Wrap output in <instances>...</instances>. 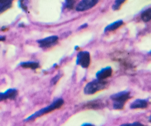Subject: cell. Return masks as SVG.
I'll list each match as a JSON object with an SVG mask.
<instances>
[{
  "mask_svg": "<svg viewBox=\"0 0 151 126\" xmlns=\"http://www.w3.org/2000/svg\"><path fill=\"white\" fill-rule=\"evenodd\" d=\"M63 104H64V100H63V99H57V100H55L51 105L48 106V107H45V108H43V109L36 112L34 114H33L32 116H30L29 117H28L27 119H25V121H31V120H33V119H36V118L40 117V116H43V115H45V114L52 112V111L55 110L57 109H59V108H60V107L63 106Z\"/></svg>",
  "mask_w": 151,
  "mask_h": 126,
  "instance_id": "6da1fadb",
  "label": "cell"
},
{
  "mask_svg": "<svg viewBox=\"0 0 151 126\" xmlns=\"http://www.w3.org/2000/svg\"><path fill=\"white\" fill-rule=\"evenodd\" d=\"M107 85V82L104 79H98L90 82L86 85L84 88V93L87 95L94 94L96 92L104 89Z\"/></svg>",
  "mask_w": 151,
  "mask_h": 126,
  "instance_id": "7a4b0ae2",
  "label": "cell"
},
{
  "mask_svg": "<svg viewBox=\"0 0 151 126\" xmlns=\"http://www.w3.org/2000/svg\"><path fill=\"white\" fill-rule=\"evenodd\" d=\"M130 98V93L129 92L125 91L119 93L113 94L111 99L113 100V108L115 110H121L123 108L125 102Z\"/></svg>",
  "mask_w": 151,
  "mask_h": 126,
  "instance_id": "3957f363",
  "label": "cell"
},
{
  "mask_svg": "<svg viewBox=\"0 0 151 126\" xmlns=\"http://www.w3.org/2000/svg\"><path fill=\"white\" fill-rule=\"evenodd\" d=\"M91 57L89 52H79L76 59V64L80 65L83 68H88L89 67Z\"/></svg>",
  "mask_w": 151,
  "mask_h": 126,
  "instance_id": "277c9868",
  "label": "cell"
},
{
  "mask_svg": "<svg viewBox=\"0 0 151 126\" xmlns=\"http://www.w3.org/2000/svg\"><path fill=\"white\" fill-rule=\"evenodd\" d=\"M99 0H81L80 2L77 5L76 9L78 11H84L91 9L96 5Z\"/></svg>",
  "mask_w": 151,
  "mask_h": 126,
  "instance_id": "5b68a950",
  "label": "cell"
},
{
  "mask_svg": "<svg viewBox=\"0 0 151 126\" xmlns=\"http://www.w3.org/2000/svg\"><path fill=\"white\" fill-rule=\"evenodd\" d=\"M58 41V37L57 36H52L43 39L38 40L37 42L41 48H49L57 44Z\"/></svg>",
  "mask_w": 151,
  "mask_h": 126,
  "instance_id": "8992f818",
  "label": "cell"
},
{
  "mask_svg": "<svg viewBox=\"0 0 151 126\" xmlns=\"http://www.w3.org/2000/svg\"><path fill=\"white\" fill-rule=\"evenodd\" d=\"M17 90L14 89V88H10V89H8L7 91L4 92V93H0V101L8 100V99L14 100V99H15V97H17Z\"/></svg>",
  "mask_w": 151,
  "mask_h": 126,
  "instance_id": "52a82bcc",
  "label": "cell"
},
{
  "mask_svg": "<svg viewBox=\"0 0 151 126\" xmlns=\"http://www.w3.org/2000/svg\"><path fill=\"white\" fill-rule=\"evenodd\" d=\"M113 70L110 67H106L104 68V69H101L98 71V73H96V77L98 79H105L106 78L111 76Z\"/></svg>",
  "mask_w": 151,
  "mask_h": 126,
  "instance_id": "ba28073f",
  "label": "cell"
},
{
  "mask_svg": "<svg viewBox=\"0 0 151 126\" xmlns=\"http://www.w3.org/2000/svg\"><path fill=\"white\" fill-rule=\"evenodd\" d=\"M148 106V102L145 100H136L130 105L132 109H144Z\"/></svg>",
  "mask_w": 151,
  "mask_h": 126,
  "instance_id": "9c48e42d",
  "label": "cell"
},
{
  "mask_svg": "<svg viewBox=\"0 0 151 126\" xmlns=\"http://www.w3.org/2000/svg\"><path fill=\"white\" fill-rule=\"evenodd\" d=\"M123 24V21H117L116 22H113V24H110L109 26H106L105 28L104 31L105 32H110V31H113V30H115V29H118L119 26H121Z\"/></svg>",
  "mask_w": 151,
  "mask_h": 126,
  "instance_id": "30bf717a",
  "label": "cell"
},
{
  "mask_svg": "<svg viewBox=\"0 0 151 126\" xmlns=\"http://www.w3.org/2000/svg\"><path fill=\"white\" fill-rule=\"evenodd\" d=\"M20 65L24 68H29V69H36L37 68L40 67V65L39 64L36 62H33V61H28V62H24L21 63Z\"/></svg>",
  "mask_w": 151,
  "mask_h": 126,
  "instance_id": "8fae6325",
  "label": "cell"
},
{
  "mask_svg": "<svg viewBox=\"0 0 151 126\" xmlns=\"http://www.w3.org/2000/svg\"><path fill=\"white\" fill-rule=\"evenodd\" d=\"M141 19L144 22H149L151 19V9H148L147 10L144 11L141 14Z\"/></svg>",
  "mask_w": 151,
  "mask_h": 126,
  "instance_id": "7c38bea8",
  "label": "cell"
},
{
  "mask_svg": "<svg viewBox=\"0 0 151 126\" xmlns=\"http://www.w3.org/2000/svg\"><path fill=\"white\" fill-rule=\"evenodd\" d=\"M12 3H0V14L11 8Z\"/></svg>",
  "mask_w": 151,
  "mask_h": 126,
  "instance_id": "4fadbf2b",
  "label": "cell"
},
{
  "mask_svg": "<svg viewBox=\"0 0 151 126\" xmlns=\"http://www.w3.org/2000/svg\"><path fill=\"white\" fill-rule=\"evenodd\" d=\"M101 106L102 104H101V102L95 100V101L92 102V103H89V104H88L87 107H90V108H95V109H97V108L101 107Z\"/></svg>",
  "mask_w": 151,
  "mask_h": 126,
  "instance_id": "5bb4252c",
  "label": "cell"
},
{
  "mask_svg": "<svg viewBox=\"0 0 151 126\" xmlns=\"http://www.w3.org/2000/svg\"><path fill=\"white\" fill-rule=\"evenodd\" d=\"M125 1V0H116V1L114 2V4H113V9H114V10H118Z\"/></svg>",
  "mask_w": 151,
  "mask_h": 126,
  "instance_id": "9a60e30c",
  "label": "cell"
},
{
  "mask_svg": "<svg viewBox=\"0 0 151 126\" xmlns=\"http://www.w3.org/2000/svg\"><path fill=\"white\" fill-rule=\"evenodd\" d=\"M122 125H125V126H132V125H143L142 124H141V123L139 122H134L133 123V124H124Z\"/></svg>",
  "mask_w": 151,
  "mask_h": 126,
  "instance_id": "2e32d148",
  "label": "cell"
},
{
  "mask_svg": "<svg viewBox=\"0 0 151 126\" xmlns=\"http://www.w3.org/2000/svg\"><path fill=\"white\" fill-rule=\"evenodd\" d=\"M13 0H0V3H12Z\"/></svg>",
  "mask_w": 151,
  "mask_h": 126,
  "instance_id": "e0dca14e",
  "label": "cell"
},
{
  "mask_svg": "<svg viewBox=\"0 0 151 126\" xmlns=\"http://www.w3.org/2000/svg\"><path fill=\"white\" fill-rule=\"evenodd\" d=\"M5 40V37H0V42H3Z\"/></svg>",
  "mask_w": 151,
  "mask_h": 126,
  "instance_id": "ac0fdd59",
  "label": "cell"
}]
</instances>
